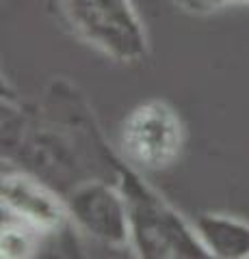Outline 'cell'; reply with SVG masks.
<instances>
[{
	"label": "cell",
	"instance_id": "obj_4",
	"mask_svg": "<svg viewBox=\"0 0 249 259\" xmlns=\"http://www.w3.org/2000/svg\"><path fill=\"white\" fill-rule=\"evenodd\" d=\"M184 143V125L173 106L150 100L128 112L119 130V145L134 168L163 171L178 160Z\"/></svg>",
	"mask_w": 249,
	"mask_h": 259
},
{
	"label": "cell",
	"instance_id": "obj_7",
	"mask_svg": "<svg viewBox=\"0 0 249 259\" xmlns=\"http://www.w3.org/2000/svg\"><path fill=\"white\" fill-rule=\"evenodd\" d=\"M195 231L210 257L249 259V225L223 214H202Z\"/></svg>",
	"mask_w": 249,
	"mask_h": 259
},
{
	"label": "cell",
	"instance_id": "obj_1",
	"mask_svg": "<svg viewBox=\"0 0 249 259\" xmlns=\"http://www.w3.org/2000/svg\"><path fill=\"white\" fill-rule=\"evenodd\" d=\"M3 160L65 197L91 177L115 182L122 158L104 141L83 93L54 78L39 106L20 102L3 82Z\"/></svg>",
	"mask_w": 249,
	"mask_h": 259
},
{
	"label": "cell",
	"instance_id": "obj_3",
	"mask_svg": "<svg viewBox=\"0 0 249 259\" xmlns=\"http://www.w3.org/2000/svg\"><path fill=\"white\" fill-rule=\"evenodd\" d=\"M61 22L78 41L117 63L148 56V35L132 0H54Z\"/></svg>",
	"mask_w": 249,
	"mask_h": 259
},
{
	"label": "cell",
	"instance_id": "obj_8",
	"mask_svg": "<svg viewBox=\"0 0 249 259\" xmlns=\"http://www.w3.org/2000/svg\"><path fill=\"white\" fill-rule=\"evenodd\" d=\"M39 236L35 229H30L28 225L20 221L3 216V236H0V250L3 257L7 259H26L33 257L35 250L39 248Z\"/></svg>",
	"mask_w": 249,
	"mask_h": 259
},
{
	"label": "cell",
	"instance_id": "obj_6",
	"mask_svg": "<svg viewBox=\"0 0 249 259\" xmlns=\"http://www.w3.org/2000/svg\"><path fill=\"white\" fill-rule=\"evenodd\" d=\"M0 199L3 216L28 225L39 236H54L69 223L65 197L24 171L3 175Z\"/></svg>",
	"mask_w": 249,
	"mask_h": 259
},
{
	"label": "cell",
	"instance_id": "obj_9",
	"mask_svg": "<svg viewBox=\"0 0 249 259\" xmlns=\"http://www.w3.org/2000/svg\"><path fill=\"white\" fill-rule=\"evenodd\" d=\"M175 3H178L184 11L204 15V13L221 9V7H226V5H234V0H175Z\"/></svg>",
	"mask_w": 249,
	"mask_h": 259
},
{
	"label": "cell",
	"instance_id": "obj_5",
	"mask_svg": "<svg viewBox=\"0 0 249 259\" xmlns=\"http://www.w3.org/2000/svg\"><path fill=\"white\" fill-rule=\"evenodd\" d=\"M69 223L85 236L111 248L130 246L128 207L117 182L91 177L65 194Z\"/></svg>",
	"mask_w": 249,
	"mask_h": 259
},
{
	"label": "cell",
	"instance_id": "obj_2",
	"mask_svg": "<svg viewBox=\"0 0 249 259\" xmlns=\"http://www.w3.org/2000/svg\"><path fill=\"white\" fill-rule=\"evenodd\" d=\"M115 182L128 207L130 248L143 259H202L210 257L191 227L175 209L136 173L126 160H119Z\"/></svg>",
	"mask_w": 249,
	"mask_h": 259
},
{
	"label": "cell",
	"instance_id": "obj_10",
	"mask_svg": "<svg viewBox=\"0 0 249 259\" xmlns=\"http://www.w3.org/2000/svg\"><path fill=\"white\" fill-rule=\"evenodd\" d=\"M234 3H249V0H234Z\"/></svg>",
	"mask_w": 249,
	"mask_h": 259
}]
</instances>
